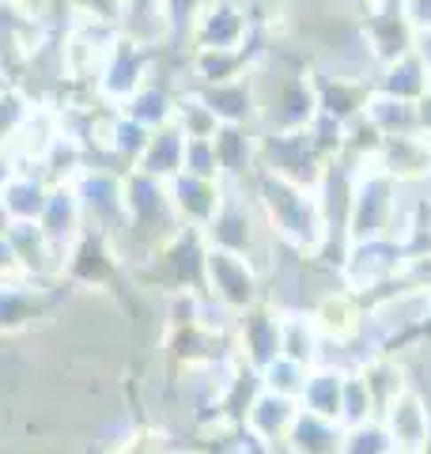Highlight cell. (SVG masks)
I'll list each match as a JSON object with an SVG mask.
<instances>
[{
	"label": "cell",
	"mask_w": 431,
	"mask_h": 454,
	"mask_svg": "<svg viewBox=\"0 0 431 454\" xmlns=\"http://www.w3.org/2000/svg\"><path fill=\"white\" fill-rule=\"evenodd\" d=\"M42 292L27 288L16 280H0V333H16L23 325H31L38 315Z\"/></svg>",
	"instance_id": "6da1fadb"
}]
</instances>
